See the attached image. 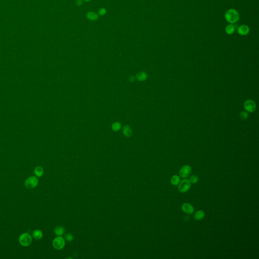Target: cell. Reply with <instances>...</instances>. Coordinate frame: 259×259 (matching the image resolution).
<instances>
[{
	"label": "cell",
	"mask_w": 259,
	"mask_h": 259,
	"mask_svg": "<svg viewBox=\"0 0 259 259\" xmlns=\"http://www.w3.org/2000/svg\"><path fill=\"white\" fill-rule=\"evenodd\" d=\"M225 18L227 22L230 24H233L239 20L240 15L237 10L234 9H230L226 12Z\"/></svg>",
	"instance_id": "6da1fadb"
},
{
	"label": "cell",
	"mask_w": 259,
	"mask_h": 259,
	"mask_svg": "<svg viewBox=\"0 0 259 259\" xmlns=\"http://www.w3.org/2000/svg\"><path fill=\"white\" fill-rule=\"evenodd\" d=\"M19 242L23 247H28L32 242V238L28 233H24L19 237Z\"/></svg>",
	"instance_id": "7a4b0ae2"
},
{
	"label": "cell",
	"mask_w": 259,
	"mask_h": 259,
	"mask_svg": "<svg viewBox=\"0 0 259 259\" xmlns=\"http://www.w3.org/2000/svg\"><path fill=\"white\" fill-rule=\"evenodd\" d=\"M65 242L61 236H58L54 238L53 241V247L57 250L61 249L64 247Z\"/></svg>",
	"instance_id": "3957f363"
},
{
	"label": "cell",
	"mask_w": 259,
	"mask_h": 259,
	"mask_svg": "<svg viewBox=\"0 0 259 259\" xmlns=\"http://www.w3.org/2000/svg\"><path fill=\"white\" fill-rule=\"evenodd\" d=\"M178 189L182 193H185L188 191L191 187V183L189 180L184 179L181 181L178 184Z\"/></svg>",
	"instance_id": "277c9868"
},
{
	"label": "cell",
	"mask_w": 259,
	"mask_h": 259,
	"mask_svg": "<svg viewBox=\"0 0 259 259\" xmlns=\"http://www.w3.org/2000/svg\"><path fill=\"white\" fill-rule=\"evenodd\" d=\"M25 186L29 189L35 188L38 185V179L35 176H30L25 181Z\"/></svg>",
	"instance_id": "5b68a950"
},
{
	"label": "cell",
	"mask_w": 259,
	"mask_h": 259,
	"mask_svg": "<svg viewBox=\"0 0 259 259\" xmlns=\"http://www.w3.org/2000/svg\"><path fill=\"white\" fill-rule=\"evenodd\" d=\"M192 169L189 165H185L181 168L179 171V175L182 178H188L191 173Z\"/></svg>",
	"instance_id": "8992f818"
},
{
	"label": "cell",
	"mask_w": 259,
	"mask_h": 259,
	"mask_svg": "<svg viewBox=\"0 0 259 259\" xmlns=\"http://www.w3.org/2000/svg\"><path fill=\"white\" fill-rule=\"evenodd\" d=\"M244 107L246 111L249 113H253L256 109V104L253 100H247L244 103Z\"/></svg>",
	"instance_id": "52a82bcc"
},
{
	"label": "cell",
	"mask_w": 259,
	"mask_h": 259,
	"mask_svg": "<svg viewBox=\"0 0 259 259\" xmlns=\"http://www.w3.org/2000/svg\"><path fill=\"white\" fill-rule=\"evenodd\" d=\"M182 210L185 213L192 214L194 212V208L191 204L188 203H184L182 206Z\"/></svg>",
	"instance_id": "ba28073f"
},
{
	"label": "cell",
	"mask_w": 259,
	"mask_h": 259,
	"mask_svg": "<svg viewBox=\"0 0 259 259\" xmlns=\"http://www.w3.org/2000/svg\"><path fill=\"white\" fill-rule=\"evenodd\" d=\"M237 32L241 35H245L249 33V28L247 25H242L238 28Z\"/></svg>",
	"instance_id": "9c48e42d"
},
{
	"label": "cell",
	"mask_w": 259,
	"mask_h": 259,
	"mask_svg": "<svg viewBox=\"0 0 259 259\" xmlns=\"http://www.w3.org/2000/svg\"><path fill=\"white\" fill-rule=\"evenodd\" d=\"M87 17L88 19L92 21H96L99 18V16L94 12H89L87 14Z\"/></svg>",
	"instance_id": "30bf717a"
},
{
	"label": "cell",
	"mask_w": 259,
	"mask_h": 259,
	"mask_svg": "<svg viewBox=\"0 0 259 259\" xmlns=\"http://www.w3.org/2000/svg\"><path fill=\"white\" fill-rule=\"evenodd\" d=\"M204 217V213L202 210L197 211L194 215V218L196 220H200L203 219Z\"/></svg>",
	"instance_id": "8fae6325"
},
{
	"label": "cell",
	"mask_w": 259,
	"mask_h": 259,
	"mask_svg": "<svg viewBox=\"0 0 259 259\" xmlns=\"http://www.w3.org/2000/svg\"><path fill=\"white\" fill-rule=\"evenodd\" d=\"M65 229L64 227L62 226H58L56 227L54 230V232L58 236H62L64 233Z\"/></svg>",
	"instance_id": "7c38bea8"
},
{
	"label": "cell",
	"mask_w": 259,
	"mask_h": 259,
	"mask_svg": "<svg viewBox=\"0 0 259 259\" xmlns=\"http://www.w3.org/2000/svg\"><path fill=\"white\" fill-rule=\"evenodd\" d=\"M235 26L233 24H230L226 26L225 28L226 33L228 34H232L235 32Z\"/></svg>",
	"instance_id": "4fadbf2b"
},
{
	"label": "cell",
	"mask_w": 259,
	"mask_h": 259,
	"mask_svg": "<svg viewBox=\"0 0 259 259\" xmlns=\"http://www.w3.org/2000/svg\"><path fill=\"white\" fill-rule=\"evenodd\" d=\"M34 238L37 240H39L43 237V233L39 230H35L33 233Z\"/></svg>",
	"instance_id": "5bb4252c"
},
{
	"label": "cell",
	"mask_w": 259,
	"mask_h": 259,
	"mask_svg": "<svg viewBox=\"0 0 259 259\" xmlns=\"http://www.w3.org/2000/svg\"><path fill=\"white\" fill-rule=\"evenodd\" d=\"M180 182V177L177 175L173 176L171 179V183L173 185H177Z\"/></svg>",
	"instance_id": "9a60e30c"
},
{
	"label": "cell",
	"mask_w": 259,
	"mask_h": 259,
	"mask_svg": "<svg viewBox=\"0 0 259 259\" xmlns=\"http://www.w3.org/2000/svg\"><path fill=\"white\" fill-rule=\"evenodd\" d=\"M34 174L37 177H41L44 174V169L41 167H37L34 169Z\"/></svg>",
	"instance_id": "2e32d148"
},
{
	"label": "cell",
	"mask_w": 259,
	"mask_h": 259,
	"mask_svg": "<svg viewBox=\"0 0 259 259\" xmlns=\"http://www.w3.org/2000/svg\"><path fill=\"white\" fill-rule=\"evenodd\" d=\"M124 134L127 137H129L132 135V130L129 126H124L123 128Z\"/></svg>",
	"instance_id": "e0dca14e"
},
{
	"label": "cell",
	"mask_w": 259,
	"mask_h": 259,
	"mask_svg": "<svg viewBox=\"0 0 259 259\" xmlns=\"http://www.w3.org/2000/svg\"><path fill=\"white\" fill-rule=\"evenodd\" d=\"M147 77L146 73L144 72H140L137 75V78L140 81H144L146 80Z\"/></svg>",
	"instance_id": "ac0fdd59"
},
{
	"label": "cell",
	"mask_w": 259,
	"mask_h": 259,
	"mask_svg": "<svg viewBox=\"0 0 259 259\" xmlns=\"http://www.w3.org/2000/svg\"><path fill=\"white\" fill-rule=\"evenodd\" d=\"M239 116V118H240V119H242V120H245L247 118H248V114L247 112L243 111H242L241 113H240Z\"/></svg>",
	"instance_id": "d6986e66"
},
{
	"label": "cell",
	"mask_w": 259,
	"mask_h": 259,
	"mask_svg": "<svg viewBox=\"0 0 259 259\" xmlns=\"http://www.w3.org/2000/svg\"><path fill=\"white\" fill-rule=\"evenodd\" d=\"M189 180L191 183H197L198 181V177L197 175H193L190 177Z\"/></svg>",
	"instance_id": "ffe728a7"
},
{
	"label": "cell",
	"mask_w": 259,
	"mask_h": 259,
	"mask_svg": "<svg viewBox=\"0 0 259 259\" xmlns=\"http://www.w3.org/2000/svg\"><path fill=\"white\" fill-rule=\"evenodd\" d=\"M65 238L68 242H72L73 239V236L71 233H68L65 235Z\"/></svg>",
	"instance_id": "44dd1931"
},
{
	"label": "cell",
	"mask_w": 259,
	"mask_h": 259,
	"mask_svg": "<svg viewBox=\"0 0 259 259\" xmlns=\"http://www.w3.org/2000/svg\"><path fill=\"white\" fill-rule=\"evenodd\" d=\"M120 127H121V125H120V123H115L113 124L112 128H113V130L114 131H118V130L120 129Z\"/></svg>",
	"instance_id": "7402d4cb"
},
{
	"label": "cell",
	"mask_w": 259,
	"mask_h": 259,
	"mask_svg": "<svg viewBox=\"0 0 259 259\" xmlns=\"http://www.w3.org/2000/svg\"><path fill=\"white\" fill-rule=\"evenodd\" d=\"M99 13L100 15L103 16L106 13V10L104 8H100L99 10Z\"/></svg>",
	"instance_id": "603a6c76"
},
{
	"label": "cell",
	"mask_w": 259,
	"mask_h": 259,
	"mask_svg": "<svg viewBox=\"0 0 259 259\" xmlns=\"http://www.w3.org/2000/svg\"><path fill=\"white\" fill-rule=\"evenodd\" d=\"M82 3H83V2H82V0H78V1H77V5H78V6L82 5Z\"/></svg>",
	"instance_id": "cb8c5ba5"
},
{
	"label": "cell",
	"mask_w": 259,
	"mask_h": 259,
	"mask_svg": "<svg viewBox=\"0 0 259 259\" xmlns=\"http://www.w3.org/2000/svg\"><path fill=\"white\" fill-rule=\"evenodd\" d=\"M84 1H86V2H89V1H90L91 0H84Z\"/></svg>",
	"instance_id": "d4e9b609"
}]
</instances>
